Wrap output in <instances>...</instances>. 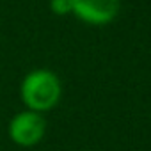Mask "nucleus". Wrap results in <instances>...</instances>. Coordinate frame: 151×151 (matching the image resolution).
I'll list each match as a JSON object with an SVG mask.
<instances>
[{"label":"nucleus","instance_id":"nucleus-1","mask_svg":"<svg viewBox=\"0 0 151 151\" xmlns=\"http://www.w3.org/2000/svg\"><path fill=\"white\" fill-rule=\"evenodd\" d=\"M60 80L50 69H34L25 75L20 86V94L29 110L46 112L60 100Z\"/></svg>","mask_w":151,"mask_h":151},{"label":"nucleus","instance_id":"nucleus-2","mask_svg":"<svg viewBox=\"0 0 151 151\" xmlns=\"http://www.w3.org/2000/svg\"><path fill=\"white\" fill-rule=\"evenodd\" d=\"M46 132V121L43 114L34 110L18 112L9 123V137L22 147H32L41 142Z\"/></svg>","mask_w":151,"mask_h":151},{"label":"nucleus","instance_id":"nucleus-3","mask_svg":"<svg viewBox=\"0 0 151 151\" xmlns=\"http://www.w3.org/2000/svg\"><path fill=\"white\" fill-rule=\"evenodd\" d=\"M119 11V0H71V13L89 23H107Z\"/></svg>","mask_w":151,"mask_h":151},{"label":"nucleus","instance_id":"nucleus-4","mask_svg":"<svg viewBox=\"0 0 151 151\" xmlns=\"http://www.w3.org/2000/svg\"><path fill=\"white\" fill-rule=\"evenodd\" d=\"M50 9L55 14H68L71 13V0H50Z\"/></svg>","mask_w":151,"mask_h":151}]
</instances>
